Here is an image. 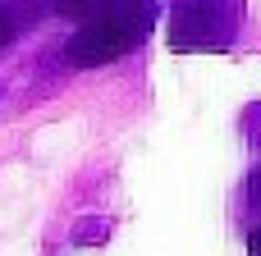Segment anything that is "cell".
<instances>
[{
	"label": "cell",
	"instance_id": "cell-1",
	"mask_svg": "<svg viewBox=\"0 0 261 256\" xmlns=\"http://www.w3.org/2000/svg\"><path fill=\"white\" fill-rule=\"evenodd\" d=\"M156 18H161V5L156 0H119V5H110V9H101V14H92V18L78 23V32L69 37L64 55L78 69L110 64V60L138 50L151 37Z\"/></svg>",
	"mask_w": 261,
	"mask_h": 256
},
{
	"label": "cell",
	"instance_id": "cell-2",
	"mask_svg": "<svg viewBox=\"0 0 261 256\" xmlns=\"http://www.w3.org/2000/svg\"><path fill=\"white\" fill-rule=\"evenodd\" d=\"M243 0H174L170 5V50L179 55H216L239 41Z\"/></svg>",
	"mask_w": 261,
	"mask_h": 256
},
{
	"label": "cell",
	"instance_id": "cell-3",
	"mask_svg": "<svg viewBox=\"0 0 261 256\" xmlns=\"http://www.w3.org/2000/svg\"><path fill=\"white\" fill-rule=\"evenodd\" d=\"M110 5H119V0H55V9L64 14V18H92V14H101V9H110Z\"/></svg>",
	"mask_w": 261,
	"mask_h": 256
},
{
	"label": "cell",
	"instance_id": "cell-4",
	"mask_svg": "<svg viewBox=\"0 0 261 256\" xmlns=\"http://www.w3.org/2000/svg\"><path fill=\"white\" fill-rule=\"evenodd\" d=\"M14 32H18V18H14V14H9V9L0 5V50H5V46L14 41Z\"/></svg>",
	"mask_w": 261,
	"mask_h": 256
},
{
	"label": "cell",
	"instance_id": "cell-5",
	"mask_svg": "<svg viewBox=\"0 0 261 256\" xmlns=\"http://www.w3.org/2000/svg\"><path fill=\"white\" fill-rule=\"evenodd\" d=\"M248 197H252V206H257V215H261V169L248 179Z\"/></svg>",
	"mask_w": 261,
	"mask_h": 256
},
{
	"label": "cell",
	"instance_id": "cell-6",
	"mask_svg": "<svg viewBox=\"0 0 261 256\" xmlns=\"http://www.w3.org/2000/svg\"><path fill=\"white\" fill-rule=\"evenodd\" d=\"M248 252H252V256H261V220L252 224V229H248Z\"/></svg>",
	"mask_w": 261,
	"mask_h": 256
}]
</instances>
